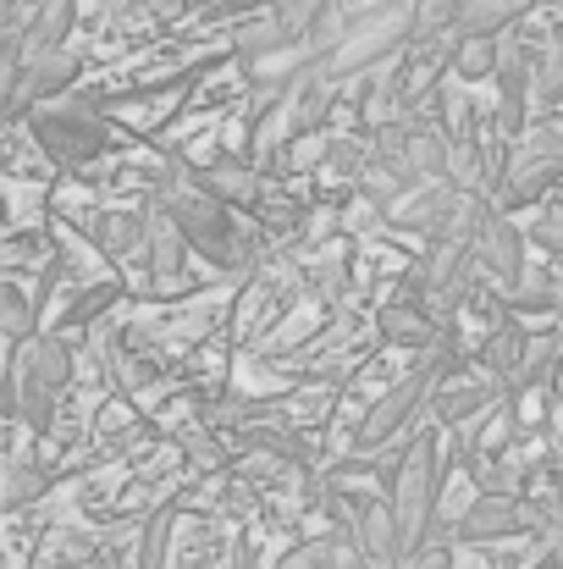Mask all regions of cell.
<instances>
[{
	"mask_svg": "<svg viewBox=\"0 0 563 569\" xmlns=\"http://www.w3.org/2000/svg\"><path fill=\"white\" fill-rule=\"evenodd\" d=\"M559 381H563V360H559Z\"/></svg>",
	"mask_w": 563,
	"mask_h": 569,
	"instance_id": "29",
	"label": "cell"
},
{
	"mask_svg": "<svg viewBox=\"0 0 563 569\" xmlns=\"http://www.w3.org/2000/svg\"><path fill=\"white\" fill-rule=\"evenodd\" d=\"M459 360L453 355H431V360H420L409 377H398L381 398H375L371 409L360 415V431H354V448L360 453H381V448H392V442H409L414 437V415L425 409V398H431V387L448 377Z\"/></svg>",
	"mask_w": 563,
	"mask_h": 569,
	"instance_id": "3",
	"label": "cell"
},
{
	"mask_svg": "<svg viewBox=\"0 0 563 569\" xmlns=\"http://www.w3.org/2000/svg\"><path fill=\"white\" fill-rule=\"evenodd\" d=\"M536 106L542 111H559L563 106V28L547 39V50L536 61Z\"/></svg>",
	"mask_w": 563,
	"mask_h": 569,
	"instance_id": "20",
	"label": "cell"
},
{
	"mask_svg": "<svg viewBox=\"0 0 563 569\" xmlns=\"http://www.w3.org/2000/svg\"><path fill=\"white\" fill-rule=\"evenodd\" d=\"M117 299H122V282H94V288H83L78 305L67 310V327H89V321H100L105 310H117Z\"/></svg>",
	"mask_w": 563,
	"mask_h": 569,
	"instance_id": "22",
	"label": "cell"
},
{
	"mask_svg": "<svg viewBox=\"0 0 563 569\" xmlns=\"http://www.w3.org/2000/svg\"><path fill=\"white\" fill-rule=\"evenodd\" d=\"M381 481H386V503L398 515V548H403V559H414L431 542L436 498H442V481H448L442 476V459H436V437L431 431H414Z\"/></svg>",
	"mask_w": 563,
	"mask_h": 569,
	"instance_id": "1",
	"label": "cell"
},
{
	"mask_svg": "<svg viewBox=\"0 0 563 569\" xmlns=\"http://www.w3.org/2000/svg\"><path fill=\"white\" fill-rule=\"evenodd\" d=\"M89 232H94V249H100V254L128 260L133 249L150 243V210H100Z\"/></svg>",
	"mask_w": 563,
	"mask_h": 569,
	"instance_id": "11",
	"label": "cell"
},
{
	"mask_svg": "<svg viewBox=\"0 0 563 569\" xmlns=\"http://www.w3.org/2000/svg\"><path fill=\"white\" fill-rule=\"evenodd\" d=\"M326 553H332V542H315V548H293L288 559L277 569H326Z\"/></svg>",
	"mask_w": 563,
	"mask_h": 569,
	"instance_id": "24",
	"label": "cell"
},
{
	"mask_svg": "<svg viewBox=\"0 0 563 569\" xmlns=\"http://www.w3.org/2000/svg\"><path fill=\"white\" fill-rule=\"evenodd\" d=\"M497 67H503L497 39H486V33H459V39H453V78H459V83L497 78Z\"/></svg>",
	"mask_w": 563,
	"mask_h": 569,
	"instance_id": "16",
	"label": "cell"
},
{
	"mask_svg": "<svg viewBox=\"0 0 563 569\" xmlns=\"http://www.w3.org/2000/svg\"><path fill=\"white\" fill-rule=\"evenodd\" d=\"M375 332L392 349H431L436 343V310L414 305V299H392L375 310Z\"/></svg>",
	"mask_w": 563,
	"mask_h": 569,
	"instance_id": "8",
	"label": "cell"
},
{
	"mask_svg": "<svg viewBox=\"0 0 563 569\" xmlns=\"http://www.w3.org/2000/svg\"><path fill=\"white\" fill-rule=\"evenodd\" d=\"M161 204H167L172 221L183 227V238L193 243V254H204L210 266L232 271V266H243V260L254 254V243L232 227L227 199H215V193L204 189V178H178V172H167V178H161Z\"/></svg>",
	"mask_w": 563,
	"mask_h": 569,
	"instance_id": "2",
	"label": "cell"
},
{
	"mask_svg": "<svg viewBox=\"0 0 563 569\" xmlns=\"http://www.w3.org/2000/svg\"><path fill=\"white\" fill-rule=\"evenodd\" d=\"M354 537H360V548L371 553L375 565H403V548H398V515H392V503H365V509H360Z\"/></svg>",
	"mask_w": 563,
	"mask_h": 569,
	"instance_id": "13",
	"label": "cell"
},
{
	"mask_svg": "<svg viewBox=\"0 0 563 569\" xmlns=\"http://www.w3.org/2000/svg\"><path fill=\"white\" fill-rule=\"evenodd\" d=\"M531 243H542V249L563 254V216L559 221H536V227H531Z\"/></svg>",
	"mask_w": 563,
	"mask_h": 569,
	"instance_id": "25",
	"label": "cell"
},
{
	"mask_svg": "<svg viewBox=\"0 0 563 569\" xmlns=\"http://www.w3.org/2000/svg\"><path fill=\"white\" fill-rule=\"evenodd\" d=\"M497 387H503L497 377H486V381H448V387L431 398V415H436V426H442V431H453V426H470L475 415H486V409L497 403Z\"/></svg>",
	"mask_w": 563,
	"mask_h": 569,
	"instance_id": "10",
	"label": "cell"
},
{
	"mask_svg": "<svg viewBox=\"0 0 563 569\" xmlns=\"http://www.w3.org/2000/svg\"><path fill=\"white\" fill-rule=\"evenodd\" d=\"M531 526H542V520H536V509L520 503L514 492H475L470 509L453 520V537L470 542V548H486V542H509V537H520V531H531Z\"/></svg>",
	"mask_w": 563,
	"mask_h": 569,
	"instance_id": "5",
	"label": "cell"
},
{
	"mask_svg": "<svg viewBox=\"0 0 563 569\" xmlns=\"http://www.w3.org/2000/svg\"><path fill=\"white\" fill-rule=\"evenodd\" d=\"M475 254H481V266H486L509 293L525 282V232H520L503 210H492V204H486V216H481V227H475Z\"/></svg>",
	"mask_w": 563,
	"mask_h": 569,
	"instance_id": "7",
	"label": "cell"
},
{
	"mask_svg": "<svg viewBox=\"0 0 563 569\" xmlns=\"http://www.w3.org/2000/svg\"><path fill=\"white\" fill-rule=\"evenodd\" d=\"M33 310H39V305H33L17 282L0 288V327H6L11 343H28V338H33Z\"/></svg>",
	"mask_w": 563,
	"mask_h": 569,
	"instance_id": "21",
	"label": "cell"
},
{
	"mask_svg": "<svg viewBox=\"0 0 563 569\" xmlns=\"http://www.w3.org/2000/svg\"><path fill=\"white\" fill-rule=\"evenodd\" d=\"M199 178H204V189L215 193V199H227V204H254L260 199V178L249 167H238V161H221V167H210Z\"/></svg>",
	"mask_w": 563,
	"mask_h": 569,
	"instance_id": "18",
	"label": "cell"
},
{
	"mask_svg": "<svg viewBox=\"0 0 563 569\" xmlns=\"http://www.w3.org/2000/svg\"><path fill=\"white\" fill-rule=\"evenodd\" d=\"M448 156H453V139H448V133H436V128H409L403 161H409V167H414L425 183L448 178Z\"/></svg>",
	"mask_w": 563,
	"mask_h": 569,
	"instance_id": "17",
	"label": "cell"
},
{
	"mask_svg": "<svg viewBox=\"0 0 563 569\" xmlns=\"http://www.w3.org/2000/svg\"><path fill=\"white\" fill-rule=\"evenodd\" d=\"M403 569H453V553L448 548H420L414 559H403Z\"/></svg>",
	"mask_w": 563,
	"mask_h": 569,
	"instance_id": "26",
	"label": "cell"
},
{
	"mask_svg": "<svg viewBox=\"0 0 563 569\" xmlns=\"http://www.w3.org/2000/svg\"><path fill=\"white\" fill-rule=\"evenodd\" d=\"M50 487V476H44V465H11V476H6V509H22L33 492H44Z\"/></svg>",
	"mask_w": 563,
	"mask_h": 569,
	"instance_id": "23",
	"label": "cell"
},
{
	"mask_svg": "<svg viewBox=\"0 0 563 569\" xmlns=\"http://www.w3.org/2000/svg\"><path fill=\"white\" fill-rule=\"evenodd\" d=\"M531 11V0H464L459 11V33H486V39H503L520 17Z\"/></svg>",
	"mask_w": 563,
	"mask_h": 569,
	"instance_id": "15",
	"label": "cell"
},
{
	"mask_svg": "<svg viewBox=\"0 0 563 569\" xmlns=\"http://www.w3.org/2000/svg\"><path fill=\"white\" fill-rule=\"evenodd\" d=\"M150 271H155V288H172V282H183V266L188 254H193V243L183 238V227L172 221V210L167 204H155L150 210Z\"/></svg>",
	"mask_w": 563,
	"mask_h": 569,
	"instance_id": "9",
	"label": "cell"
},
{
	"mask_svg": "<svg viewBox=\"0 0 563 569\" xmlns=\"http://www.w3.org/2000/svg\"><path fill=\"white\" fill-rule=\"evenodd\" d=\"M531 569H563V548H547V553H542Z\"/></svg>",
	"mask_w": 563,
	"mask_h": 569,
	"instance_id": "27",
	"label": "cell"
},
{
	"mask_svg": "<svg viewBox=\"0 0 563 569\" xmlns=\"http://www.w3.org/2000/svg\"><path fill=\"white\" fill-rule=\"evenodd\" d=\"M525 349H531V332H525V321H520V316H509L503 327H492V332H486V349H481L486 377L509 381L520 366H525Z\"/></svg>",
	"mask_w": 563,
	"mask_h": 569,
	"instance_id": "12",
	"label": "cell"
},
{
	"mask_svg": "<svg viewBox=\"0 0 563 569\" xmlns=\"http://www.w3.org/2000/svg\"><path fill=\"white\" fill-rule=\"evenodd\" d=\"M172 531H178V503L150 515V526H144V537H139V565H133V569H167V553H172Z\"/></svg>",
	"mask_w": 563,
	"mask_h": 569,
	"instance_id": "19",
	"label": "cell"
},
{
	"mask_svg": "<svg viewBox=\"0 0 563 569\" xmlns=\"http://www.w3.org/2000/svg\"><path fill=\"white\" fill-rule=\"evenodd\" d=\"M33 139L56 167H83L111 144V128L89 111V100H72V106H39L33 111Z\"/></svg>",
	"mask_w": 563,
	"mask_h": 569,
	"instance_id": "4",
	"label": "cell"
},
{
	"mask_svg": "<svg viewBox=\"0 0 563 569\" xmlns=\"http://www.w3.org/2000/svg\"><path fill=\"white\" fill-rule=\"evenodd\" d=\"M559 520H563V481H559Z\"/></svg>",
	"mask_w": 563,
	"mask_h": 569,
	"instance_id": "28",
	"label": "cell"
},
{
	"mask_svg": "<svg viewBox=\"0 0 563 569\" xmlns=\"http://www.w3.org/2000/svg\"><path fill=\"white\" fill-rule=\"evenodd\" d=\"M22 366H28V381L61 392L72 381V349L61 338H33V343H22Z\"/></svg>",
	"mask_w": 563,
	"mask_h": 569,
	"instance_id": "14",
	"label": "cell"
},
{
	"mask_svg": "<svg viewBox=\"0 0 563 569\" xmlns=\"http://www.w3.org/2000/svg\"><path fill=\"white\" fill-rule=\"evenodd\" d=\"M72 78H78V56H72L67 44H61V50H44V56H33L22 72L6 78V111L17 117V111H28V106H44V100H56Z\"/></svg>",
	"mask_w": 563,
	"mask_h": 569,
	"instance_id": "6",
	"label": "cell"
}]
</instances>
